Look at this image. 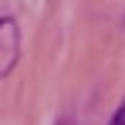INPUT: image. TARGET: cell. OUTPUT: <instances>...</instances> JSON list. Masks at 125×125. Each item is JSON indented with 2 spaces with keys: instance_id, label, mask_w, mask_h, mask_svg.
<instances>
[{
  "instance_id": "1",
  "label": "cell",
  "mask_w": 125,
  "mask_h": 125,
  "mask_svg": "<svg viewBox=\"0 0 125 125\" xmlns=\"http://www.w3.org/2000/svg\"><path fill=\"white\" fill-rule=\"evenodd\" d=\"M21 54V37H17V24L14 21H0V74H7Z\"/></svg>"
},
{
  "instance_id": "2",
  "label": "cell",
  "mask_w": 125,
  "mask_h": 125,
  "mask_svg": "<svg viewBox=\"0 0 125 125\" xmlns=\"http://www.w3.org/2000/svg\"><path fill=\"white\" fill-rule=\"evenodd\" d=\"M112 125H125V102H122V108L115 112V118H112Z\"/></svg>"
}]
</instances>
